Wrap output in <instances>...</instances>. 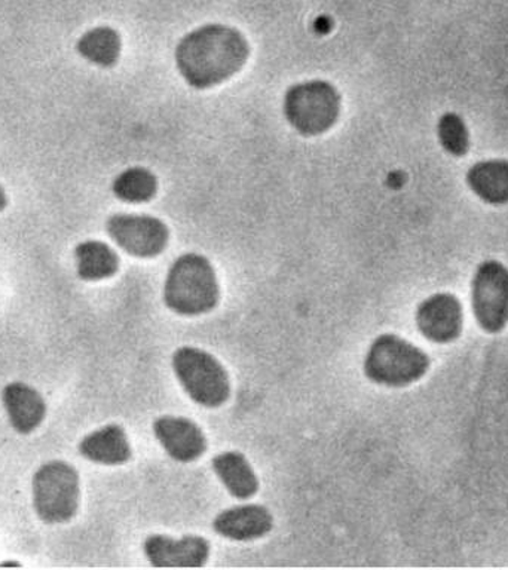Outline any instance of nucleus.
<instances>
[{
    "mask_svg": "<svg viewBox=\"0 0 508 570\" xmlns=\"http://www.w3.org/2000/svg\"><path fill=\"white\" fill-rule=\"evenodd\" d=\"M248 53L247 40L238 30L207 24L190 31L178 42L176 65L190 87L207 89L238 73Z\"/></svg>",
    "mask_w": 508,
    "mask_h": 570,
    "instance_id": "nucleus-1",
    "label": "nucleus"
},
{
    "mask_svg": "<svg viewBox=\"0 0 508 570\" xmlns=\"http://www.w3.org/2000/svg\"><path fill=\"white\" fill-rule=\"evenodd\" d=\"M221 298L216 272L199 254L187 253L169 267L165 279L164 302L178 315L207 314Z\"/></svg>",
    "mask_w": 508,
    "mask_h": 570,
    "instance_id": "nucleus-2",
    "label": "nucleus"
},
{
    "mask_svg": "<svg viewBox=\"0 0 508 570\" xmlns=\"http://www.w3.org/2000/svg\"><path fill=\"white\" fill-rule=\"evenodd\" d=\"M430 358L426 352L395 334L374 338L365 355L364 374L369 381L392 387L408 386L428 372Z\"/></svg>",
    "mask_w": 508,
    "mask_h": 570,
    "instance_id": "nucleus-3",
    "label": "nucleus"
},
{
    "mask_svg": "<svg viewBox=\"0 0 508 570\" xmlns=\"http://www.w3.org/2000/svg\"><path fill=\"white\" fill-rule=\"evenodd\" d=\"M173 370L194 403L216 409L229 400V376L208 352L192 346L178 347L173 354Z\"/></svg>",
    "mask_w": 508,
    "mask_h": 570,
    "instance_id": "nucleus-4",
    "label": "nucleus"
},
{
    "mask_svg": "<svg viewBox=\"0 0 508 570\" xmlns=\"http://www.w3.org/2000/svg\"><path fill=\"white\" fill-rule=\"evenodd\" d=\"M341 97L325 80L296 83L284 98V115L289 124L303 136H319L336 124Z\"/></svg>",
    "mask_w": 508,
    "mask_h": 570,
    "instance_id": "nucleus-5",
    "label": "nucleus"
},
{
    "mask_svg": "<svg viewBox=\"0 0 508 570\" xmlns=\"http://www.w3.org/2000/svg\"><path fill=\"white\" fill-rule=\"evenodd\" d=\"M79 474L70 463L51 461L33 476L36 514L47 524L67 523L79 507Z\"/></svg>",
    "mask_w": 508,
    "mask_h": 570,
    "instance_id": "nucleus-6",
    "label": "nucleus"
},
{
    "mask_svg": "<svg viewBox=\"0 0 508 570\" xmlns=\"http://www.w3.org/2000/svg\"><path fill=\"white\" fill-rule=\"evenodd\" d=\"M472 312L488 333H498L508 323V269L497 261H486L472 278Z\"/></svg>",
    "mask_w": 508,
    "mask_h": 570,
    "instance_id": "nucleus-7",
    "label": "nucleus"
},
{
    "mask_svg": "<svg viewBox=\"0 0 508 570\" xmlns=\"http://www.w3.org/2000/svg\"><path fill=\"white\" fill-rule=\"evenodd\" d=\"M106 230L125 253L140 258L158 256L169 238L165 223L145 214H114L106 223Z\"/></svg>",
    "mask_w": 508,
    "mask_h": 570,
    "instance_id": "nucleus-8",
    "label": "nucleus"
},
{
    "mask_svg": "<svg viewBox=\"0 0 508 570\" xmlns=\"http://www.w3.org/2000/svg\"><path fill=\"white\" fill-rule=\"evenodd\" d=\"M143 548L155 568H203L209 557V542L196 534H187L178 541L165 534H152Z\"/></svg>",
    "mask_w": 508,
    "mask_h": 570,
    "instance_id": "nucleus-9",
    "label": "nucleus"
},
{
    "mask_svg": "<svg viewBox=\"0 0 508 570\" xmlns=\"http://www.w3.org/2000/svg\"><path fill=\"white\" fill-rule=\"evenodd\" d=\"M417 325L423 337L434 343H449L461 334L462 307L453 294H434L419 305Z\"/></svg>",
    "mask_w": 508,
    "mask_h": 570,
    "instance_id": "nucleus-10",
    "label": "nucleus"
},
{
    "mask_svg": "<svg viewBox=\"0 0 508 570\" xmlns=\"http://www.w3.org/2000/svg\"><path fill=\"white\" fill-rule=\"evenodd\" d=\"M154 432L159 444L174 461L190 463L207 450V439L201 428L190 419L163 416L156 419Z\"/></svg>",
    "mask_w": 508,
    "mask_h": 570,
    "instance_id": "nucleus-11",
    "label": "nucleus"
},
{
    "mask_svg": "<svg viewBox=\"0 0 508 570\" xmlns=\"http://www.w3.org/2000/svg\"><path fill=\"white\" fill-rule=\"evenodd\" d=\"M274 528V519L262 505H241L222 511L213 521L214 532L232 541H254Z\"/></svg>",
    "mask_w": 508,
    "mask_h": 570,
    "instance_id": "nucleus-12",
    "label": "nucleus"
},
{
    "mask_svg": "<svg viewBox=\"0 0 508 570\" xmlns=\"http://www.w3.org/2000/svg\"><path fill=\"white\" fill-rule=\"evenodd\" d=\"M9 422L20 434H30L47 416V404L39 392L26 383H9L2 394Z\"/></svg>",
    "mask_w": 508,
    "mask_h": 570,
    "instance_id": "nucleus-13",
    "label": "nucleus"
},
{
    "mask_svg": "<svg viewBox=\"0 0 508 570\" xmlns=\"http://www.w3.org/2000/svg\"><path fill=\"white\" fill-rule=\"evenodd\" d=\"M85 459L100 465H124L131 459V445L124 428L107 425L85 436L79 444Z\"/></svg>",
    "mask_w": 508,
    "mask_h": 570,
    "instance_id": "nucleus-14",
    "label": "nucleus"
},
{
    "mask_svg": "<svg viewBox=\"0 0 508 570\" xmlns=\"http://www.w3.org/2000/svg\"><path fill=\"white\" fill-rule=\"evenodd\" d=\"M466 181L483 203L495 207L508 204V159L480 160L471 165Z\"/></svg>",
    "mask_w": 508,
    "mask_h": 570,
    "instance_id": "nucleus-15",
    "label": "nucleus"
},
{
    "mask_svg": "<svg viewBox=\"0 0 508 570\" xmlns=\"http://www.w3.org/2000/svg\"><path fill=\"white\" fill-rule=\"evenodd\" d=\"M213 470L227 492L236 499H250L257 493L258 480L252 465L240 452L217 454L212 461Z\"/></svg>",
    "mask_w": 508,
    "mask_h": 570,
    "instance_id": "nucleus-16",
    "label": "nucleus"
},
{
    "mask_svg": "<svg viewBox=\"0 0 508 570\" xmlns=\"http://www.w3.org/2000/svg\"><path fill=\"white\" fill-rule=\"evenodd\" d=\"M78 276L84 281L110 278L119 271L118 254L101 240H85L75 249Z\"/></svg>",
    "mask_w": 508,
    "mask_h": 570,
    "instance_id": "nucleus-17",
    "label": "nucleus"
},
{
    "mask_svg": "<svg viewBox=\"0 0 508 570\" xmlns=\"http://www.w3.org/2000/svg\"><path fill=\"white\" fill-rule=\"evenodd\" d=\"M120 48H123L120 36L109 26L88 30L76 42V51L79 56L100 67L115 66L120 57Z\"/></svg>",
    "mask_w": 508,
    "mask_h": 570,
    "instance_id": "nucleus-18",
    "label": "nucleus"
},
{
    "mask_svg": "<svg viewBox=\"0 0 508 570\" xmlns=\"http://www.w3.org/2000/svg\"><path fill=\"white\" fill-rule=\"evenodd\" d=\"M156 189H158L156 177L149 169L141 167L125 169L111 185L116 198L128 204L147 203L154 198Z\"/></svg>",
    "mask_w": 508,
    "mask_h": 570,
    "instance_id": "nucleus-19",
    "label": "nucleus"
},
{
    "mask_svg": "<svg viewBox=\"0 0 508 570\" xmlns=\"http://www.w3.org/2000/svg\"><path fill=\"white\" fill-rule=\"evenodd\" d=\"M437 136L446 154L455 158H463L470 150V131L461 116L455 111H446L440 116L437 122Z\"/></svg>",
    "mask_w": 508,
    "mask_h": 570,
    "instance_id": "nucleus-20",
    "label": "nucleus"
},
{
    "mask_svg": "<svg viewBox=\"0 0 508 570\" xmlns=\"http://www.w3.org/2000/svg\"><path fill=\"white\" fill-rule=\"evenodd\" d=\"M7 205H8L7 191H4L3 186L0 185V213H2L4 208H7Z\"/></svg>",
    "mask_w": 508,
    "mask_h": 570,
    "instance_id": "nucleus-21",
    "label": "nucleus"
}]
</instances>
